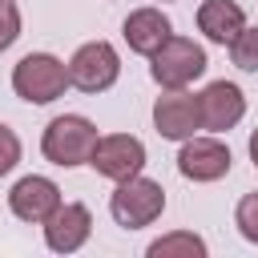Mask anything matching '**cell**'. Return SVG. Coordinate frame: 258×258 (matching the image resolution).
<instances>
[{"instance_id":"6da1fadb","label":"cell","mask_w":258,"mask_h":258,"mask_svg":"<svg viewBox=\"0 0 258 258\" xmlns=\"http://www.w3.org/2000/svg\"><path fill=\"white\" fill-rule=\"evenodd\" d=\"M97 125L89 117H77V113H64V117H52L44 137H40V149L52 165L60 169H73V165H89L93 149H97Z\"/></svg>"},{"instance_id":"7a4b0ae2","label":"cell","mask_w":258,"mask_h":258,"mask_svg":"<svg viewBox=\"0 0 258 258\" xmlns=\"http://www.w3.org/2000/svg\"><path fill=\"white\" fill-rule=\"evenodd\" d=\"M69 85V64L56 60L52 52H28L16 69H12V89L20 101L28 105H48L64 93Z\"/></svg>"},{"instance_id":"3957f363","label":"cell","mask_w":258,"mask_h":258,"mask_svg":"<svg viewBox=\"0 0 258 258\" xmlns=\"http://www.w3.org/2000/svg\"><path fill=\"white\" fill-rule=\"evenodd\" d=\"M161 210H165V189H161L157 181L141 177V173L129 177V181H117V189H113V198H109V214H113V222L125 226V230L149 226L153 218H161Z\"/></svg>"},{"instance_id":"277c9868","label":"cell","mask_w":258,"mask_h":258,"mask_svg":"<svg viewBox=\"0 0 258 258\" xmlns=\"http://www.w3.org/2000/svg\"><path fill=\"white\" fill-rule=\"evenodd\" d=\"M149 60H153L149 73L161 89H185L189 81H198L206 73V48L194 44L189 36H169Z\"/></svg>"},{"instance_id":"5b68a950","label":"cell","mask_w":258,"mask_h":258,"mask_svg":"<svg viewBox=\"0 0 258 258\" xmlns=\"http://www.w3.org/2000/svg\"><path fill=\"white\" fill-rule=\"evenodd\" d=\"M117 77H121V56L109 40H89L69 60V85H77L81 93H105Z\"/></svg>"},{"instance_id":"8992f818","label":"cell","mask_w":258,"mask_h":258,"mask_svg":"<svg viewBox=\"0 0 258 258\" xmlns=\"http://www.w3.org/2000/svg\"><path fill=\"white\" fill-rule=\"evenodd\" d=\"M89 165H93L101 177H109V181H129V177H137L141 165H145V145H141L137 137H129V133H109V137L97 141Z\"/></svg>"},{"instance_id":"52a82bcc","label":"cell","mask_w":258,"mask_h":258,"mask_svg":"<svg viewBox=\"0 0 258 258\" xmlns=\"http://www.w3.org/2000/svg\"><path fill=\"white\" fill-rule=\"evenodd\" d=\"M89 234H93V214H89V206H81V202H60V206L44 218V242H48V250H56V254L81 250V246L89 242Z\"/></svg>"},{"instance_id":"ba28073f","label":"cell","mask_w":258,"mask_h":258,"mask_svg":"<svg viewBox=\"0 0 258 258\" xmlns=\"http://www.w3.org/2000/svg\"><path fill=\"white\" fill-rule=\"evenodd\" d=\"M198 109H202V129H214V133H226L242 121L246 113V97L234 81H214L198 93Z\"/></svg>"},{"instance_id":"9c48e42d","label":"cell","mask_w":258,"mask_h":258,"mask_svg":"<svg viewBox=\"0 0 258 258\" xmlns=\"http://www.w3.org/2000/svg\"><path fill=\"white\" fill-rule=\"evenodd\" d=\"M153 125L161 137L169 141H189L198 129H202V109H198V97L181 93V89H169V97H157L153 105Z\"/></svg>"},{"instance_id":"30bf717a","label":"cell","mask_w":258,"mask_h":258,"mask_svg":"<svg viewBox=\"0 0 258 258\" xmlns=\"http://www.w3.org/2000/svg\"><path fill=\"white\" fill-rule=\"evenodd\" d=\"M230 161H234L230 149L214 137H189L177 153V169L189 181H218V177L230 173Z\"/></svg>"},{"instance_id":"8fae6325","label":"cell","mask_w":258,"mask_h":258,"mask_svg":"<svg viewBox=\"0 0 258 258\" xmlns=\"http://www.w3.org/2000/svg\"><path fill=\"white\" fill-rule=\"evenodd\" d=\"M8 206H12V214H16L20 222H44V218L60 206V189H56V181L28 173V177H20V181L12 185Z\"/></svg>"},{"instance_id":"7c38bea8","label":"cell","mask_w":258,"mask_h":258,"mask_svg":"<svg viewBox=\"0 0 258 258\" xmlns=\"http://www.w3.org/2000/svg\"><path fill=\"white\" fill-rule=\"evenodd\" d=\"M125 44L133 48V52H141V56H153L169 36H173V24H169V16L161 12V8H137V12H129L125 16Z\"/></svg>"},{"instance_id":"4fadbf2b","label":"cell","mask_w":258,"mask_h":258,"mask_svg":"<svg viewBox=\"0 0 258 258\" xmlns=\"http://www.w3.org/2000/svg\"><path fill=\"white\" fill-rule=\"evenodd\" d=\"M198 28L214 40V44H230L242 28H246V12L234 0H206L198 8Z\"/></svg>"},{"instance_id":"5bb4252c","label":"cell","mask_w":258,"mask_h":258,"mask_svg":"<svg viewBox=\"0 0 258 258\" xmlns=\"http://www.w3.org/2000/svg\"><path fill=\"white\" fill-rule=\"evenodd\" d=\"M173 254H185V258H202L206 254V242L198 234H165L149 246V258H173Z\"/></svg>"},{"instance_id":"9a60e30c","label":"cell","mask_w":258,"mask_h":258,"mask_svg":"<svg viewBox=\"0 0 258 258\" xmlns=\"http://www.w3.org/2000/svg\"><path fill=\"white\" fill-rule=\"evenodd\" d=\"M230 56H234L238 69L258 73V28H242V32L230 40Z\"/></svg>"},{"instance_id":"2e32d148","label":"cell","mask_w":258,"mask_h":258,"mask_svg":"<svg viewBox=\"0 0 258 258\" xmlns=\"http://www.w3.org/2000/svg\"><path fill=\"white\" fill-rule=\"evenodd\" d=\"M234 222H238V230H242V238H246V242H258V189H254V194H246V198L238 202Z\"/></svg>"},{"instance_id":"e0dca14e","label":"cell","mask_w":258,"mask_h":258,"mask_svg":"<svg viewBox=\"0 0 258 258\" xmlns=\"http://www.w3.org/2000/svg\"><path fill=\"white\" fill-rule=\"evenodd\" d=\"M16 161H20V137L0 121V177L8 169H16Z\"/></svg>"},{"instance_id":"ac0fdd59","label":"cell","mask_w":258,"mask_h":258,"mask_svg":"<svg viewBox=\"0 0 258 258\" xmlns=\"http://www.w3.org/2000/svg\"><path fill=\"white\" fill-rule=\"evenodd\" d=\"M20 36V12L12 0H0V52Z\"/></svg>"},{"instance_id":"d6986e66","label":"cell","mask_w":258,"mask_h":258,"mask_svg":"<svg viewBox=\"0 0 258 258\" xmlns=\"http://www.w3.org/2000/svg\"><path fill=\"white\" fill-rule=\"evenodd\" d=\"M250 157H254V165H258V129L250 133Z\"/></svg>"}]
</instances>
